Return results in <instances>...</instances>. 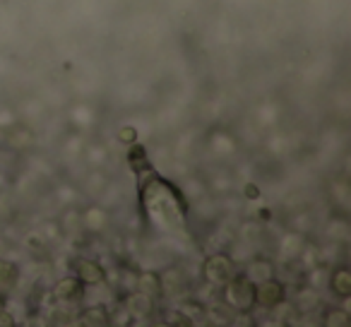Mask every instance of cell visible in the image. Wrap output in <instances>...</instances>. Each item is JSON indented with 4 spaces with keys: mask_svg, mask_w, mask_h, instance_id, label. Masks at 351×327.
I'll use <instances>...</instances> for the list:
<instances>
[{
    "mask_svg": "<svg viewBox=\"0 0 351 327\" xmlns=\"http://www.w3.org/2000/svg\"><path fill=\"white\" fill-rule=\"evenodd\" d=\"M255 301L260 306H267V308H279L284 303V287L272 279H263L260 287L255 289Z\"/></svg>",
    "mask_w": 351,
    "mask_h": 327,
    "instance_id": "1",
    "label": "cell"
},
{
    "mask_svg": "<svg viewBox=\"0 0 351 327\" xmlns=\"http://www.w3.org/2000/svg\"><path fill=\"white\" fill-rule=\"evenodd\" d=\"M229 301L234 303L236 311H248L255 303V289L245 279H236L229 284Z\"/></svg>",
    "mask_w": 351,
    "mask_h": 327,
    "instance_id": "2",
    "label": "cell"
},
{
    "mask_svg": "<svg viewBox=\"0 0 351 327\" xmlns=\"http://www.w3.org/2000/svg\"><path fill=\"white\" fill-rule=\"evenodd\" d=\"M207 277L212 279V282H229L231 277V263L224 258V255H217V258H212L210 263H207Z\"/></svg>",
    "mask_w": 351,
    "mask_h": 327,
    "instance_id": "3",
    "label": "cell"
},
{
    "mask_svg": "<svg viewBox=\"0 0 351 327\" xmlns=\"http://www.w3.org/2000/svg\"><path fill=\"white\" fill-rule=\"evenodd\" d=\"M17 284V267L12 263H0V293H8Z\"/></svg>",
    "mask_w": 351,
    "mask_h": 327,
    "instance_id": "4",
    "label": "cell"
},
{
    "mask_svg": "<svg viewBox=\"0 0 351 327\" xmlns=\"http://www.w3.org/2000/svg\"><path fill=\"white\" fill-rule=\"evenodd\" d=\"M128 308L132 311V315H147L152 311V296L147 293H137L128 301Z\"/></svg>",
    "mask_w": 351,
    "mask_h": 327,
    "instance_id": "5",
    "label": "cell"
},
{
    "mask_svg": "<svg viewBox=\"0 0 351 327\" xmlns=\"http://www.w3.org/2000/svg\"><path fill=\"white\" fill-rule=\"evenodd\" d=\"M104 279V272L92 263H82L80 265V282H87V284H94V282H101Z\"/></svg>",
    "mask_w": 351,
    "mask_h": 327,
    "instance_id": "6",
    "label": "cell"
},
{
    "mask_svg": "<svg viewBox=\"0 0 351 327\" xmlns=\"http://www.w3.org/2000/svg\"><path fill=\"white\" fill-rule=\"evenodd\" d=\"M82 322L84 325H104L106 322V311L101 306H94V308H87L82 313Z\"/></svg>",
    "mask_w": 351,
    "mask_h": 327,
    "instance_id": "7",
    "label": "cell"
},
{
    "mask_svg": "<svg viewBox=\"0 0 351 327\" xmlns=\"http://www.w3.org/2000/svg\"><path fill=\"white\" fill-rule=\"evenodd\" d=\"M80 293V279H65L58 287V298H75Z\"/></svg>",
    "mask_w": 351,
    "mask_h": 327,
    "instance_id": "8",
    "label": "cell"
},
{
    "mask_svg": "<svg viewBox=\"0 0 351 327\" xmlns=\"http://www.w3.org/2000/svg\"><path fill=\"white\" fill-rule=\"evenodd\" d=\"M346 279H349V272H346V269H341V272L337 274V284H332V289H335L339 296H346V293H349V287H344Z\"/></svg>",
    "mask_w": 351,
    "mask_h": 327,
    "instance_id": "9",
    "label": "cell"
}]
</instances>
